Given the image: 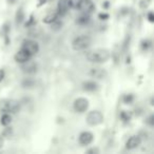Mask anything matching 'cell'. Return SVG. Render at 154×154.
I'll use <instances>...</instances> for the list:
<instances>
[{"instance_id":"7402d4cb","label":"cell","mask_w":154,"mask_h":154,"mask_svg":"<svg viewBox=\"0 0 154 154\" xmlns=\"http://www.w3.org/2000/svg\"><path fill=\"white\" fill-rule=\"evenodd\" d=\"M153 118H154V116L153 115H151L149 118H148V120H147V122L150 125V126H153L154 125V122H153Z\"/></svg>"},{"instance_id":"3957f363","label":"cell","mask_w":154,"mask_h":154,"mask_svg":"<svg viewBox=\"0 0 154 154\" xmlns=\"http://www.w3.org/2000/svg\"><path fill=\"white\" fill-rule=\"evenodd\" d=\"M0 110L9 114L17 113L20 110V103L15 99H3L0 101Z\"/></svg>"},{"instance_id":"d6986e66","label":"cell","mask_w":154,"mask_h":154,"mask_svg":"<svg viewBox=\"0 0 154 154\" xmlns=\"http://www.w3.org/2000/svg\"><path fill=\"white\" fill-rule=\"evenodd\" d=\"M24 18V15H23V11H22L21 9L18 10L17 12V15H16V21H17V23H21L22 20H23Z\"/></svg>"},{"instance_id":"cb8c5ba5","label":"cell","mask_w":154,"mask_h":154,"mask_svg":"<svg viewBox=\"0 0 154 154\" xmlns=\"http://www.w3.org/2000/svg\"><path fill=\"white\" fill-rule=\"evenodd\" d=\"M3 145H5V140H3L2 137H0V149L3 147Z\"/></svg>"},{"instance_id":"9a60e30c","label":"cell","mask_w":154,"mask_h":154,"mask_svg":"<svg viewBox=\"0 0 154 154\" xmlns=\"http://www.w3.org/2000/svg\"><path fill=\"white\" fill-rule=\"evenodd\" d=\"M57 17H58L57 12H50V13L47 14V16L43 18V22H45V23H53L54 21L57 20Z\"/></svg>"},{"instance_id":"30bf717a","label":"cell","mask_w":154,"mask_h":154,"mask_svg":"<svg viewBox=\"0 0 154 154\" xmlns=\"http://www.w3.org/2000/svg\"><path fill=\"white\" fill-rule=\"evenodd\" d=\"M72 1L71 0H59L57 5V13L59 15H64L66 14V12L69 11V9L71 8Z\"/></svg>"},{"instance_id":"44dd1931","label":"cell","mask_w":154,"mask_h":154,"mask_svg":"<svg viewBox=\"0 0 154 154\" xmlns=\"http://www.w3.org/2000/svg\"><path fill=\"white\" fill-rule=\"evenodd\" d=\"M5 70H2V69H0V82H2L3 78H5Z\"/></svg>"},{"instance_id":"5b68a950","label":"cell","mask_w":154,"mask_h":154,"mask_svg":"<svg viewBox=\"0 0 154 154\" xmlns=\"http://www.w3.org/2000/svg\"><path fill=\"white\" fill-rule=\"evenodd\" d=\"M21 50L26 52L30 56H34L39 52V45L32 39H26L22 42Z\"/></svg>"},{"instance_id":"e0dca14e","label":"cell","mask_w":154,"mask_h":154,"mask_svg":"<svg viewBox=\"0 0 154 154\" xmlns=\"http://www.w3.org/2000/svg\"><path fill=\"white\" fill-rule=\"evenodd\" d=\"M89 21H90V17H89V15H87V14H82V15L77 18V20H76V22L78 24H87Z\"/></svg>"},{"instance_id":"ba28073f","label":"cell","mask_w":154,"mask_h":154,"mask_svg":"<svg viewBox=\"0 0 154 154\" xmlns=\"http://www.w3.org/2000/svg\"><path fill=\"white\" fill-rule=\"evenodd\" d=\"M74 110L78 113H84L88 110L89 108V101L88 99L84 98V97H80V98H77L76 100L74 101Z\"/></svg>"},{"instance_id":"2e32d148","label":"cell","mask_w":154,"mask_h":154,"mask_svg":"<svg viewBox=\"0 0 154 154\" xmlns=\"http://www.w3.org/2000/svg\"><path fill=\"white\" fill-rule=\"evenodd\" d=\"M0 122H1V125H2V126H5V127L9 126V125L12 122L11 115H10L9 113H5L2 116H1V118H0Z\"/></svg>"},{"instance_id":"277c9868","label":"cell","mask_w":154,"mask_h":154,"mask_svg":"<svg viewBox=\"0 0 154 154\" xmlns=\"http://www.w3.org/2000/svg\"><path fill=\"white\" fill-rule=\"evenodd\" d=\"M103 122V115L100 111L94 110V111L89 112V114L87 115V124L89 126H92V127L98 126Z\"/></svg>"},{"instance_id":"8992f818","label":"cell","mask_w":154,"mask_h":154,"mask_svg":"<svg viewBox=\"0 0 154 154\" xmlns=\"http://www.w3.org/2000/svg\"><path fill=\"white\" fill-rule=\"evenodd\" d=\"M77 9L79 10L80 13L89 15L94 11L95 7L92 0H79L77 2Z\"/></svg>"},{"instance_id":"5bb4252c","label":"cell","mask_w":154,"mask_h":154,"mask_svg":"<svg viewBox=\"0 0 154 154\" xmlns=\"http://www.w3.org/2000/svg\"><path fill=\"white\" fill-rule=\"evenodd\" d=\"M82 89L85 91H88V92H94V91L98 90V85L95 82L92 80H88V82H85L82 84Z\"/></svg>"},{"instance_id":"603a6c76","label":"cell","mask_w":154,"mask_h":154,"mask_svg":"<svg viewBox=\"0 0 154 154\" xmlns=\"http://www.w3.org/2000/svg\"><path fill=\"white\" fill-rule=\"evenodd\" d=\"M148 18H149V21L153 22L154 21V17H153V13H149V15H148Z\"/></svg>"},{"instance_id":"6da1fadb","label":"cell","mask_w":154,"mask_h":154,"mask_svg":"<svg viewBox=\"0 0 154 154\" xmlns=\"http://www.w3.org/2000/svg\"><path fill=\"white\" fill-rule=\"evenodd\" d=\"M110 52L106 49H95L88 52L86 55L87 59L93 63H103L110 59Z\"/></svg>"},{"instance_id":"ffe728a7","label":"cell","mask_w":154,"mask_h":154,"mask_svg":"<svg viewBox=\"0 0 154 154\" xmlns=\"http://www.w3.org/2000/svg\"><path fill=\"white\" fill-rule=\"evenodd\" d=\"M98 149H95V148H92V149H90V150H88V151H87V153L88 154H91V153H98Z\"/></svg>"},{"instance_id":"7c38bea8","label":"cell","mask_w":154,"mask_h":154,"mask_svg":"<svg viewBox=\"0 0 154 154\" xmlns=\"http://www.w3.org/2000/svg\"><path fill=\"white\" fill-rule=\"evenodd\" d=\"M141 143V138L137 135H134V136H131L130 138L127 140L126 143V148L129 150H133V149H136L137 147H139Z\"/></svg>"},{"instance_id":"9c48e42d","label":"cell","mask_w":154,"mask_h":154,"mask_svg":"<svg viewBox=\"0 0 154 154\" xmlns=\"http://www.w3.org/2000/svg\"><path fill=\"white\" fill-rule=\"evenodd\" d=\"M89 74H90V76H92L93 78H96V79H103L107 76V72H106L105 69L99 68V66L91 68L90 71H89Z\"/></svg>"},{"instance_id":"8fae6325","label":"cell","mask_w":154,"mask_h":154,"mask_svg":"<svg viewBox=\"0 0 154 154\" xmlns=\"http://www.w3.org/2000/svg\"><path fill=\"white\" fill-rule=\"evenodd\" d=\"M79 143L80 145L82 146H88L90 145L91 143L93 141V139H94V136H93V134L91 132H89V131H85V132H82V134L79 135Z\"/></svg>"},{"instance_id":"ac0fdd59","label":"cell","mask_w":154,"mask_h":154,"mask_svg":"<svg viewBox=\"0 0 154 154\" xmlns=\"http://www.w3.org/2000/svg\"><path fill=\"white\" fill-rule=\"evenodd\" d=\"M22 86L23 88H33L35 87V82L33 79H26L22 82Z\"/></svg>"},{"instance_id":"7a4b0ae2","label":"cell","mask_w":154,"mask_h":154,"mask_svg":"<svg viewBox=\"0 0 154 154\" xmlns=\"http://www.w3.org/2000/svg\"><path fill=\"white\" fill-rule=\"evenodd\" d=\"M92 45V39L91 37L87 36V35H82L78 36L73 40L72 48L74 51H85V50L89 49Z\"/></svg>"},{"instance_id":"4fadbf2b","label":"cell","mask_w":154,"mask_h":154,"mask_svg":"<svg viewBox=\"0 0 154 154\" xmlns=\"http://www.w3.org/2000/svg\"><path fill=\"white\" fill-rule=\"evenodd\" d=\"M14 58H15V60L18 62V63H23V62L30 60L31 58H32V56H30L28 53H26V52H24L23 50L20 49L19 51L16 53V55H15V57H14Z\"/></svg>"},{"instance_id":"52a82bcc","label":"cell","mask_w":154,"mask_h":154,"mask_svg":"<svg viewBox=\"0 0 154 154\" xmlns=\"http://www.w3.org/2000/svg\"><path fill=\"white\" fill-rule=\"evenodd\" d=\"M38 70V66L35 61L33 60H28V61L23 62L21 63V71L24 73V74H28V75H32L35 74Z\"/></svg>"}]
</instances>
